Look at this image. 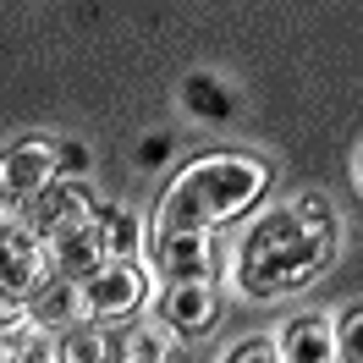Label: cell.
<instances>
[{
    "instance_id": "12",
    "label": "cell",
    "mask_w": 363,
    "mask_h": 363,
    "mask_svg": "<svg viewBox=\"0 0 363 363\" xmlns=\"http://www.w3.org/2000/svg\"><path fill=\"white\" fill-rule=\"evenodd\" d=\"M94 220H99V237H105V253L111 259H138L143 248V220L121 204H94Z\"/></svg>"
},
{
    "instance_id": "7",
    "label": "cell",
    "mask_w": 363,
    "mask_h": 363,
    "mask_svg": "<svg viewBox=\"0 0 363 363\" xmlns=\"http://www.w3.org/2000/svg\"><path fill=\"white\" fill-rule=\"evenodd\" d=\"M155 308L160 325H171V336H204L220 314V297H215V281H165Z\"/></svg>"
},
{
    "instance_id": "4",
    "label": "cell",
    "mask_w": 363,
    "mask_h": 363,
    "mask_svg": "<svg viewBox=\"0 0 363 363\" xmlns=\"http://www.w3.org/2000/svg\"><path fill=\"white\" fill-rule=\"evenodd\" d=\"M55 177H61V160H55V143L45 138H23V143L0 149V220H17L23 204Z\"/></svg>"
},
{
    "instance_id": "1",
    "label": "cell",
    "mask_w": 363,
    "mask_h": 363,
    "mask_svg": "<svg viewBox=\"0 0 363 363\" xmlns=\"http://www.w3.org/2000/svg\"><path fill=\"white\" fill-rule=\"evenodd\" d=\"M336 259V220L330 215H303V209H270L253 220L242 248H237V286L248 297H275L308 286L325 264Z\"/></svg>"
},
{
    "instance_id": "17",
    "label": "cell",
    "mask_w": 363,
    "mask_h": 363,
    "mask_svg": "<svg viewBox=\"0 0 363 363\" xmlns=\"http://www.w3.org/2000/svg\"><path fill=\"white\" fill-rule=\"evenodd\" d=\"M253 358H281V352H275V336H242L231 347V363H253Z\"/></svg>"
},
{
    "instance_id": "9",
    "label": "cell",
    "mask_w": 363,
    "mask_h": 363,
    "mask_svg": "<svg viewBox=\"0 0 363 363\" xmlns=\"http://www.w3.org/2000/svg\"><path fill=\"white\" fill-rule=\"evenodd\" d=\"M83 314V286L72 281V275H45L33 292H28V325H39V330H67V325H77Z\"/></svg>"
},
{
    "instance_id": "10",
    "label": "cell",
    "mask_w": 363,
    "mask_h": 363,
    "mask_svg": "<svg viewBox=\"0 0 363 363\" xmlns=\"http://www.w3.org/2000/svg\"><path fill=\"white\" fill-rule=\"evenodd\" d=\"M50 259H55V270L72 275V281H83L89 270H99L111 253H105V237H99V220L94 215H83L77 226H67L55 242H50Z\"/></svg>"
},
{
    "instance_id": "16",
    "label": "cell",
    "mask_w": 363,
    "mask_h": 363,
    "mask_svg": "<svg viewBox=\"0 0 363 363\" xmlns=\"http://www.w3.org/2000/svg\"><path fill=\"white\" fill-rule=\"evenodd\" d=\"M336 358L363 363V303L341 314V325H336Z\"/></svg>"
},
{
    "instance_id": "5",
    "label": "cell",
    "mask_w": 363,
    "mask_h": 363,
    "mask_svg": "<svg viewBox=\"0 0 363 363\" xmlns=\"http://www.w3.org/2000/svg\"><path fill=\"white\" fill-rule=\"evenodd\" d=\"M50 242L23 220H0V292L6 297H28L39 281L50 275Z\"/></svg>"
},
{
    "instance_id": "11",
    "label": "cell",
    "mask_w": 363,
    "mask_h": 363,
    "mask_svg": "<svg viewBox=\"0 0 363 363\" xmlns=\"http://www.w3.org/2000/svg\"><path fill=\"white\" fill-rule=\"evenodd\" d=\"M275 352L286 363H330L336 358V325L325 314H297L281 336H275Z\"/></svg>"
},
{
    "instance_id": "19",
    "label": "cell",
    "mask_w": 363,
    "mask_h": 363,
    "mask_svg": "<svg viewBox=\"0 0 363 363\" xmlns=\"http://www.w3.org/2000/svg\"><path fill=\"white\" fill-rule=\"evenodd\" d=\"M143 160H149V165H155V160H165V138H149V143H143Z\"/></svg>"
},
{
    "instance_id": "13",
    "label": "cell",
    "mask_w": 363,
    "mask_h": 363,
    "mask_svg": "<svg viewBox=\"0 0 363 363\" xmlns=\"http://www.w3.org/2000/svg\"><path fill=\"white\" fill-rule=\"evenodd\" d=\"M182 105H187L193 116H204V121H226V116L237 111V99L226 94V83H215L209 72H199V77L182 83Z\"/></svg>"
},
{
    "instance_id": "3",
    "label": "cell",
    "mask_w": 363,
    "mask_h": 363,
    "mask_svg": "<svg viewBox=\"0 0 363 363\" xmlns=\"http://www.w3.org/2000/svg\"><path fill=\"white\" fill-rule=\"evenodd\" d=\"M77 286H83V314L89 319H127L155 297V281H149V270L138 259H105Z\"/></svg>"
},
{
    "instance_id": "18",
    "label": "cell",
    "mask_w": 363,
    "mask_h": 363,
    "mask_svg": "<svg viewBox=\"0 0 363 363\" xmlns=\"http://www.w3.org/2000/svg\"><path fill=\"white\" fill-rule=\"evenodd\" d=\"M55 160H61V177L89 171V149H83V143H55Z\"/></svg>"
},
{
    "instance_id": "2",
    "label": "cell",
    "mask_w": 363,
    "mask_h": 363,
    "mask_svg": "<svg viewBox=\"0 0 363 363\" xmlns=\"http://www.w3.org/2000/svg\"><path fill=\"white\" fill-rule=\"evenodd\" d=\"M264 182H270V171L248 155H204L165 187L160 226L165 231H215L259 204Z\"/></svg>"
},
{
    "instance_id": "20",
    "label": "cell",
    "mask_w": 363,
    "mask_h": 363,
    "mask_svg": "<svg viewBox=\"0 0 363 363\" xmlns=\"http://www.w3.org/2000/svg\"><path fill=\"white\" fill-rule=\"evenodd\" d=\"M0 297H6V292H0Z\"/></svg>"
},
{
    "instance_id": "14",
    "label": "cell",
    "mask_w": 363,
    "mask_h": 363,
    "mask_svg": "<svg viewBox=\"0 0 363 363\" xmlns=\"http://www.w3.org/2000/svg\"><path fill=\"white\" fill-rule=\"evenodd\" d=\"M61 358L67 363H99V358H116V347L105 341V330H94V325H67L61 330Z\"/></svg>"
},
{
    "instance_id": "15",
    "label": "cell",
    "mask_w": 363,
    "mask_h": 363,
    "mask_svg": "<svg viewBox=\"0 0 363 363\" xmlns=\"http://www.w3.org/2000/svg\"><path fill=\"white\" fill-rule=\"evenodd\" d=\"M116 352H121V358H133V363H155V358H171V325H160V330H127Z\"/></svg>"
},
{
    "instance_id": "8",
    "label": "cell",
    "mask_w": 363,
    "mask_h": 363,
    "mask_svg": "<svg viewBox=\"0 0 363 363\" xmlns=\"http://www.w3.org/2000/svg\"><path fill=\"white\" fill-rule=\"evenodd\" d=\"M155 270L165 281H215V242L209 231H165L160 226V242H155Z\"/></svg>"
},
{
    "instance_id": "6",
    "label": "cell",
    "mask_w": 363,
    "mask_h": 363,
    "mask_svg": "<svg viewBox=\"0 0 363 363\" xmlns=\"http://www.w3.org/2000/svg\"><path fill=\"white\" fill-rule=\"evenodd\" d=\"M83 215H94V193H89L77 177H55L50 187H39V193L23 204V215H17V220H23V226H33L45 242H55V237H61L67 226H77Z\"/></svg>"
}]
</instances>
